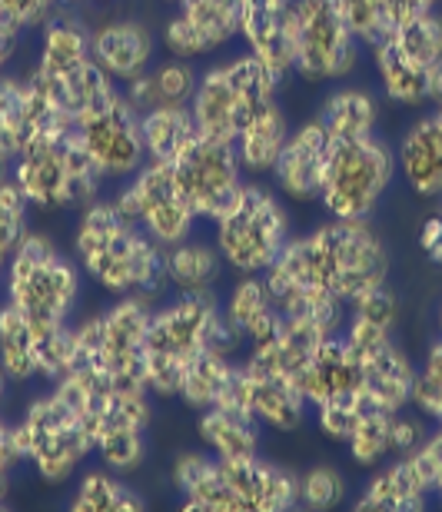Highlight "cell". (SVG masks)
I'll return each mask as SVG.
<instances>
[{"label":"cell","mask_w":442,"mask_h":512,"mask_svg":"<svg viewBox=\"0 0 442 512\" xmlns=\"http://www.w3.org/2000/svg\"><path fill=\"white\" fill-rule=\"evenodd\" d=\"M290 200L260 177H246L217 220H213V243L223 256L226 270L236 276H263L293 240Z\"/></svg>","instance_id":"6"},{"label":"cell","mask_w":442,"mask_h":512,"mask_svg":"<svg viewBox=\"0 0 442 512\" xmlns=\"http://www.w3.org/2000/svg\"><path fill=\"white\" fill-rule=\"evenodd\" d=\"M110 200L117 203L130 220H137L140 227L150 233V240H157L163 250L177 247V243L193 237V230H197V223H200V217L190 207L187 193L180 187L173 163L147 160L130 180L120 183V190L113 193Z\"/></svg>","instance_id":"14"},{"label":"cell","mask_w":442,"mask_h":512,"mask_svg":"<svg viewBox=\"0 0 442 512\" xmlns=\"http://www.w3.org/2000/svg\"><path fill=\"white\" fill-rule=\"evenodd\" d=\"M226 270L223 256L213 240L187 237L177 247L163 250V273H167V286L177 293H213Z\"/></svg>","instance_id":"31"},{"label":"cell","mask_w":442,"mask_h":512,"mask_svg":"<svg viewBox=\"0 0 442 512\" xmlns=\"http://www.w3.org/2000/svg\"><path fill=\"white\" fill-rule=\"evenodd\" d=\"M150 316L153 300L147 296H113L107 310L74 323V350L70 353L97 360L113 380L147 386L143 350H147Z\"/></svg>","instance_id":"13"},{"label":"cell","mask_w":442,"mask_h":512,"mask_svg":"<svg viewBox=\"0 0 442 512\" xmlns=\"http://www.w3.org/2000/svg\"><path fill=\"white\" fill-rule=\"evenodd\" d=\"M173 489L197 512H286L296 509V473L263 456L217 459L207 449L173 459Z\"/></svg>","instance_id":"2"},{"label":"cell","mask_w":442,"mask_h":512,"mask_svg":"<svg viewBox=\"0 0 442 512\" xmlns=\"http://www.w3.org/2000/svg\"><path fill=\"white\" fill-rule=\"evenodd\" d=\"M280 90L283 80L273 77L250 50H240V54L213 60L207 70H200L190 110L203 137L233 143L246 120L260 114L266 104L280 100Z\"/></svg>","instance_id":"8"},{"label":"cell","mask_w":442,"mask_h":512,"mask_svg":"<svg viewBox=\"0 0 442 512\" xmlns=\"http://www.w3.org/2000/svg\"><path fill=\"white\" fill-rule=\"evenodd\" d=\"M316 120L330 133V140H356L379 133V120H383V97L376 87L366 84H333V90L316 107Z\"/></svg>","instance_id":"26"},{"label":"cell","mask_w":442,"mask_h":512,"mask_svg":"<svg viewBox=\"0 0 442 512\" xmlns=\"http://www.w3.org/2000/svg\"><path fill=\"white\" fill-rule=\"evenodd\" d=\"M413 409L423 413L433 426H442V340L439 336L426 346V353L419 356Z\"/></svg>","instance_id":"39"},{"label":"cell","mask_w":442,"mask_h":512,"mask_svg":"<svg viewBox=\"0 0 442 512\" xmlns=\"http://www.w3.org/2000/svg\"><path fill=\"white\" fill-rule=\"evenodd\" d=\"M60 7H67V10H80V7H87V4H110V0H57Z\"/></svg>","instance_id":"46"},{"label":"cell","mask_w":442,"mask_h":512,"mask_svg":"<svg viewBox=\"0 0 442 512\" xmlns=\"http://www.w3.org/2000/svg\"><path fill=\"white\" fill-rule=\"evenodd\" d=\"M210 350H243V340L226 320L217 296L177 293V300L153 306L147 350H143V376H147L150 393L160 399H177L183 373Z\"/></svg>","instance_id":"3"},{"label":"cell","mask_w":442,"mask_h":512,"mask_svg":"<svg viewBox=\"0 0 442 512\" xmlns=\"http://www.w3.org/2000/svg\"><path fill=\"white\" fill-rule=\"evenodd\" d=\"M197 439L217 459L260 456L263 426L240 406H210L197 416Z\"/></svg>","instance_id":"29"},{"label":"cell","mask_w":442,"mask_h":512,"mask_svg":"<svg viewBox=\"0 0 442 512\" xmlns=\"http://www.w3.org/2000/svg\"><path fill=\"white\" fill-rule=\"evenodd\" d=\"M4 270H7V266H4V263H0V273H4Z\"/></svg>","instance_id":"53"},{"label":"cell","mask_w":442,"mask_h":512,"mask_svg":"<svg viewBox=\"0 0 442 512\" xmlns=\"http://www.w3.org/2000/svg\"><path fill=\"white\" fill-rule=\"evenodd\" d=\"M290 130L293 124H290V117H286L283 100H273V104H266L256 117L246 120L243 130L236 133V140H233V150L243 163L246 177H260V180L270 177Z\"/></svg>","instance_id":"28"},{"label":"cell","mask_w":442,"mask_h":512,"mask_svg":"<svg viewBox=\"0 0 442 512\" xmlns=\"http://www.w3.org/2000/svg\"><path fill=\"white\" fill-rule=\"evenodd\" d=\"M339 7H343L349 27H353V34L366 50L376 47L379 40L399 27L396 0H339Z\"/></svg>","instance_id":"37"},{"label":"cell","mask_w":442,"mask_h":512,"mask_svg":"<svg viewBox=\"0 0 442 512\" xmlns=\"http://www.w3.org/2000/svg\"><path fill=\"white\" fill-rule=\"evenodd\" d=\"M77 133L104 173V180H130L150 160L147 143H143L140 110L127 100L123 87L107 94L87 114H80Z\"/></svg>","instance_id":"16"},{"label":"cell","mask_w":442,"mask_h":512,"mask_svg":"<svg viewBox=\"0 0 442 512\" xmlns=\"http://www.w3.org/2000/svg\"><path fill=\"white\" fill-rule=\"evenodd\" d=\"M143 143H147V157L160 163H177L203 133L197 117L187 107H157L140 114Z\"/></svg>","instance_id":"32"},{"label":"cell","mask_w":442,"mask_h":512,"mask_svg":"<svg viewBox=\"0 0 442 512\" xmlns=\"http://www.w3.org/2000/svg\"><path fill=\"white\" fill-rule=\"evenodd\" d=\"M10 177L24 190L30 207L44 213L84 210L87 203L100 200V187H104V173L70 120L37 130L24 143Z\"/></svg>","instance_id":"4"},{"label":"cell","mask_w":442,"mask_h":512,"mask_svg":"<svg viewBox=\"0 0 442 512\" xmlns=\"http://www.w3.org/2000/svg\"><path fill=\"white\" fill-rule=\"evenodd\" d=\"M442 0H396V10H399V24L416 14H423V10H439Z\"/></svg>","instance_id":"44"},{"label":"cell","mask_w":442,"mask_h":512,"mask_svg":"<svg viewBox=\"0 0 442 512\" xmlns=\"http://www.w3.org/2000/svg\"><path fill=\"white\" fill-rule=\"evenodd\" d=\"M74 260L80 273L110 296L153 300L167 286L163 247L113 200H94L80 210Z\"/></svg>","instance_id":"1"},{"label":"cell","mask_w":442,"mask_h":512,"mask_svg":"<svg viewBox=\"0 0 442 512\" xmlns=\"http://www.w3.org/2000/svg\"><path fill=\"white\" fill-rule=\"evenodd\" d=\"M7 303L24 313L34 333L70 326L80 300V266L74 256L60 253L44 233H27V240L7 260Z\"/></svg>","instance_id":"7"},{"label":"cell","mask_w":442,"mask_h":512,"mask_svg":"<svg viewBox=\"0 0 442 512\" xmlns=\"http://www.w3.org/2000/svg\"><path fill=\"white\" fill-rule=\"evenodd\" d=\"M442 107V64L429 74V87H426V110H439Z\"/></svg>","instance_id":"45"},{"label":"cell","mask_w":442,"mask_h":512,"mask_svg":"<svg viewBox=\"0 0 442 512\" xmlns=\"http://www.w3.org/2000/svg\"><path fill=\"white\" fill-rule=\"evenodd\" d=\"M183 193H187L193 213L200 223H213L220 213L230 207L236 190L243 187L246 170L236 157L233 143L200 137L183 157L173 163Z\"/></svg>","instance_id":"18"},{"label":"cell","mask_w":442,"mask_h":512,"mask_svg":"<svg viewBox=\"0 0 442 512\" xmlns=\"http://www.w3.org/2000/svg\"><path fill=\"white\" fill-rule=\"evenodd\" d=\"M436 117H439V124H442V107H439V110H436Z\"/></svg>","instance_id":"52"},{"label":"cell","mask_w":442,"mask_h":512,"mask_svg":"<svg viewBox=\"0 0 442 512\" xmlns=\"http://www.w3.org/2000/svg\"><path fill=\"white\" fill-rule=\"evenodd\" d=\"M60 120L67 117L40 94V87L30 80V74L14 77L7 70H0V183L10 180L24 143L37 130L60 124Z\"/></svg>","instance_id":"20"},{"label":"cell","mask_w":442,"mask_h":512,"mask_svg":"<svg viewBox=\"0 0 442 512\" xmlns=\"http://www.w3.org/2000/svg\"><path fill=\"white\" fill-rule=\"evenodd\" d=\"M240 44L283 84L293 77V0H240Z\"/></svg>","instance_id":"23"},{"label":"cell","mask_w":442,"mask_h":512,"mask_svg":"<svg viewBox=\"0 0 442 512\" xmlns=\"http://www.w3.org/2000/svg\"><path fill=\"white\" fill-rule=\"evenodd\" d=\"M416 247L433 266H442V200L436 203V210L419 223Z\"/></svg>","instance_id":"41"},{"label":"cell","mask_w":442,"mask_h":512,"mask_svg":"<svg viewBox=\"0 0 442 512\" xmlns=\"http://www.w3.org/2000/svg\"><path fill=\"white\" fill-rule=\"evenodd\" d=\"M0 370L10 383L40 380L37 370V333L24 313L10 303H0Z\"/></svg>","instance_id":"35"},{"label":"cell","mask_w":442,"mask_h":512,"mask_svg":"<svg viewBox=\"0 0 442 512\" xmlns=\"http://www.w3.org/2000/svg\"><path fill=\"white\" fill-rule=\"evenodd\" d=\"M90 47H94V60L100 70L117 87H127L130 80L157 64L160 54V34H153L150 24L140 17H104L90 27Z\"/></svg>","instance_id":"22"},{"label":"cell","mask_w":442,"mask_h":512,"mask_svg":"<svg viewBox=\"0 0 442 512\" xmlns=\"http://www.w3.org/2000/svg\"><path fill=\"white\" fill-rule=\"evenodd\" d=\"M0 7H4L20 27H24V34L40 30L50 17L57 14V10H64L57 0H0Z\"/></svg>","instance_id":"40"},{"label":"cell","mask_w":442,"mask_h":512,"mask_svg":"<svg viewBox=\"0 0 442 512\" xmlns=\"http://www.w3.org/2000/svg\"><path fill=\"white\" fill-rule=\"evenodd\" d=\"M236 366H240L236 353H223V350L203 353L200 360H193L190 370L183 373L177 399L183 406L197 409V413H203V409H210V406H220L233 386Z\"/></svg>","instance_id":"33"},{"label":"cell","mask_w":442,"mask_h":512,"mask_svg":"<svg viewBox=\"0 0 442 512\" xmlns=\"http://www.w3.org/2000/svg\"><path fill=\"white\" fill-rule=\"evenodd\" d=\"M147 499L117 469H87L70 499V512H143Z\"/></svg>","instance_id":"34"},{"label":"cell","mask_w":442,"mask_h":512,"mask_svg":"<svg viewBox=\"0 0 442 512\" xmlns=\"http://www.w3.org/2000/svg\"><path fill=\"white\" fill-rule=\"evenodd\" d=\"M396 180V153L383 133L333 140L320 207L336 220H373Z\"/></svg>","instance_id":"11"},{"label":"cell","mask_w":442,"mask_h":512,"mask_svg":"<svg viewBox=\"0 0 442 512\" xmlns=\"http://www.w3.org/2000/svg\"><path fill=\"white\" fill-rule=\"evenodd\" d=\"M173 7L160 30V50L167 57L197 64L240 40V0H177Z\"/></svg>","instance_id":"17"},{"label":"cell","mask_w":442,"mask_h":512,"mask_svg":"<svg viewBox=\"0 0 442 512\" xmlns=\"http://www.w3.org/2000/svg\"><path fill=\"white\" fill-rule=\"evenodd\" d=\"M30 200L24 197V190L17 187V180L10 177L0 183V263L7 266V260L14 256V250L27 240L30 233Z\"/></svg>","instance_id":"38"},{"label":"cell","mask_w":442,"mask_h":512,"mask_svg":"<svg viewBox=\"0 0 442 512\" xmlns=\"http://www.w3.org/2000/svg\"><path fill=\"white\" fill-rule=\"evenodd\" d=\"M300 389H303L306 403H310V413H313V406H323V403H330V399H346V396L363 393L359 360H356V353L349 350V343L343 340V333L330 336V340L316 350L310 366L303 370Z\"/></svg>","instance_id":"25"},{"label":"cell","mask_w":442,"mask_h":512,"mask_svg":"<svg viewBox=\"0 0 442 512\" xmlns=\"http://www.w3.org/2000/svg\"><path fill=\"white\" fill-rule=\"evenodd\" d=\"M436 336L442 340V303L436 306Z\"/></svg>","instance_id":"48"},{"label":"cell","mask_w":442,"mask_h":512,"mask_svg":"<svg viewBox=\"0 0 442 512\" xmlns=\"http://www.w3.org/2000/svg\"><path fill=\"white\" fill-rule=\"evenodd\" d=\"M436 506L442 509V476H439V483H436Z\"/></svg>","instance_id":"50"},{"label":"cell","mask_w":442,"mask_h":512,"mask_svg":"<svg viewBox=\"0 0 442 512\" xmlns=\"http://www.w3.org/2000/svg\"><path fill=\"white\" fill-rule=\"evenodd\" d=\"M17 463H24L20 459V449H17V439H14V426H7L4 419H0V479L10 476V469Z\"/></svg>","instance_id":"43"},{"label":"cell","mask_w":442,"mask_h":512,"mask_svg":"<svg viewBox=\"0 0 442 512\" xmlns=\"http://www.w3.org/2000/svg\"><path fill=\"white\" fill-rule=\"evenodd\" d=\"M330 150H333V140H330V133L323 130L320 120L310 117V120H303V124H296L270 173L280 197L290 203H300V207L320 203L326 167H330Z\"/></svg>","instance_id":"21"},{"label":"cell","mask_w":442,"mask_h":512,"mask_svg":"<svg viewBox=\"0 0 442 512\" xmlns=\"http://www.w3.org/2000/svg\"><path fill=\"white\" fill-rule=\"evenodd\" d=\"M30 80L74 124L80 114H87L90 107L117 90V84H113L94 60L90 27L67 7L57 10L40 27V47H37L34 70H30Z\"/></svg>","instance_id":"5"},{"label":"cell","mask_w":442,"mask_h":512,"mask_svg":"<svg viewBox=\"0 0 442 512\" xmlns=\"http://www.w3.org/2000/svg\"><path fill=\"white\" fill-rule=\"evenodd\" d=\"M346 496H349V483L339 466L320 463V466H310V469H303V473H296V509L326 512V509L343 506Z\"/></svg>","instance_id":"36"},{"label":"cell","mask_w":442,"mask_h":512,"mask_svg":"<svg viewBox=\"0 0 442 512\" xmlns=\"http://www.w3.org/2000/svg\"><path fill=\"white\" fill-rule=\"evenodd\" d=\"M223 313L236 336L243 340V350L250 343L263 340L283 320L280 306H276L270 286H266V276H236V283L223 300Z\"/></svg>","instance_id":"30"},{"label":"cell","mask_w":442,"mask_h":512,"mask_svg":"<svg viewBox=\"0 0 442 512\" xmlns=\"http://www.w3.org/2000/svg\"><path fill=\"white\" fill-rule=\"evenodd\" d=\"M383 104L419 114L426 110L429 74L442 64V7L403 20L393 34L366 50Z\"/></svg>","instance_id":"10"},{"label":"cell","mask_w":442,"mask_h":512,"mask_svg":"<svg viewBox=\"0 0 442 512\" xmlns=\"http://www.w3.org/2000/svg\"><path fill=\"white\" fill-rule=\"evenodd\" d=\"M7 383H10V380H7V373H4V370H0V403H4V393H7Z\"/></svg>","instance_id":"49"},{"label":"cell","mask_w":442,"mask_h":512,"mask_svg":"<svg viewBox=\"0 0 442 512\" xmlns=\"http://www.w3.org/2000/svg\"><path fill=\"white\" fill-rule=\"evenodd\" d=\"M442 476V426L429 429V436L413 453L386 459L369 469V479L349 506L356 512H419L436 506V483Z\"/></svg>","instance_id":"15"},{"label":"cell","mask_w":442,"mask_h":512,"mask_svg":"<svg viewBox=\"0 0 442 512\" xmlns=\"http://www.w3.org/2000/svg\"><path fill=\"white\" fill-rule=\"evenodd\" d=\"M399 183L416 200L436 203L442 200V124L436 110H419L393 143Z\"/></svg>","instance_id":"24"},{"label":"cell","mask_w":442,"mask_h":512,"mask_svg":"<svg viewBox=\"0 0 442 512\" xmlns=\"http://www.w3.org/2000/svg\"><path fill=\"white\" fill-rule=\"evenodd\" d=\"M293 77L310 87L343 84L359 70L363 44L339 0H293Z\"/></svg>","instance_id":"12"},{"label":"cell","mask_w":442,"mask_h":512,"mask_svg":"<svg viewBox=\"0 0 442 512\" xmlns=\"http://www.w3.org/2000/svg\"><path fill=\"white\" fill-rule=\"evenodd\" d=\"M157 4H170V7H173V4H177V0H157Z\"/></svg>","instance_id":"51"},{"label":"cell","mask_w":442,"mask_h":512,"mask_svg":"<svg viewBox=\"0 0 442 512\" xmlns=\"http://www.w3.org/2000/svg\"><path fill=\"white\" fill-rule=\"evenodd\" d=\"M220 406H240L246 409L263 429H273V433H293L306 423L310 416V403L300 393V386L276 376L266 366L253 363V360H240L233 376L230 393Z\"/></svg>","instance_id":"19"},{"label":"cell","mask_w":442,"mask_h":512,"mask_svg":"<svg viewBox=\"0 0 442 512\" xmlns=\"http://www.w3.org/2000/svg\"><path fill=\"white\" fill-rule=\"evenodd\" d=\"M14 439L20 459L50 486L67 483L84 466L87 456H94V433H90L84 413L50 386V393L37 396L17 419Z\"/></svg>","instance_id":"9"},{"label":"cell","mask_w":442,"mask_h":512,"mask_svg":"<svg viewBox=\"0 0 442 512\" xmlns=\"http://www.w3.org/2000/svg\"><path fill=\"white\" fill-rule=\"evenodd\" d=\"M20 37H24V27H20L17 20L0 7V70H7V64L14 60L17 47H20Z\"/></svg>","instance_id":"42"},{"label":"cell","mask_w":442,"mask_h":512,"mask_svg":"<svg viewBox=\"0 0 442 512\" xmlns=\"http://www.w3.org/2000/svg\"><path fill=\"white\" fill-rule=\"evenodd\" d=\"M197 84H200V70L193 60L163 57L147 74L130 80L123 87V94H127V100L140 114H147V110L157 107H187L193 94H197Z\"/></svg>","instance_id":"27"},{"label":"cell","mask_w":442,"mask_h":512,"mask_svg":"<svg viewBox=\"0 0 442 512\" xmlns=\"http://www.w3.org/2000/svg\"><path fill=\"white\" fill-rule=\"evenodd\" d=\"M7 506V479H0V509Z\"/></svg>","instance_id":"47"}]
</instances>
